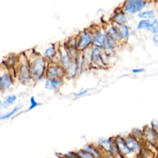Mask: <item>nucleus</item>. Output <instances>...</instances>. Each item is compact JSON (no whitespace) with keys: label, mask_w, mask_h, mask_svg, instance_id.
Masks as SVG:
<instances>
[{"label":"nucleus","mask_w":158,"mask_h":158,"mask_svg":"<svg viewBox=\"0 0 158 158\" xmlns=\"http://www.w3.org/2000/svg\"><path fill=\"white\" fill-rule=\"evenodd\" d=\"M12 84V79L8 73H4L0 77V88L5 90L8 88Z\"/></svg>","instance_id":"9"},{"label":"nucleus","mask_w":158,"mask_h":158,"mask_svg":"<svg viewBox=\"0 0 158 158\" xmlns=\"http://www.w3.org/2000/svg\"><path fill=\"white\" fill-rule=\"evenodd\" d=\"M16 98L17 97L15 95L8 97L7 98H6L4 103H6V104H11L15 102V101L16 100Z\"/></svg>","instance_id":"25"},{"label":"nucleus","mask_w":158,"mask_h":158,"mask_svg":"<svg viewBox=\"0 0 158 158\" xmlns=\"http://www.w3.org/2000/svg\"><path fill=\"white\" fill-rule=\"evenodd\" d=\"M109 33L112 35V36H117V32H116V30L115 29H114L113 27H111L109 30Z\"/></svg>","instance_id":"26"},{"label":"nucleus","mask_w":158,"mask_h":158,"mask_svg":"<svg viewBox=\"0 0 158 158\" xmlns=\"http://www.w3.org/2000/svg\"><path fill=\"white\" fill-rule=\"evenodd\" d=\"M77 158H96L94 157L90 153H88L87 151H85L84 149H82L76 152Z\"/></svg>","instance_id":"17"},{"label":"nucleus","mask_w":158,"mask_h":158,"mask_svg":"<svg viewBox=\"0 0 158 158\" xmlns=\"http://www.w3.org/2000/svg\"><path fill=\"white\" fill-rule=\"evenodd\" d=\"M54 54H55V50L53 47L48 48L45 51V56L48 58H52L53 56H54Z\"/></svg>","instance_id":"22"},{"label":"nucleus","mask_w":158,"mask_h":158,"mask_svg":"<svg viewBox=\"0 0 158 158\" xmlns=\"http://www.w3.org/2000/svg\"><path fill=\"white\" fill-rule=\"evenodd\" d=\"M1 102H0V106H1Z\"/></svg>","instance_id":"31"},{"label":"nucleus","mask_w":158,"mask_h":158,"mask_svg":"<svg viewBox=\"0 0 158 158\" xmlns=\"http://www.w3.org/2000/svg\"><path fill=\"white\" fill-rule=\"evenodd\" d=\"M113 140L119 153L124 158H140V157L133 153L125 143V139L122 137L117 136L114 138Z\"/></svg>","instance_id":"2"},{"label":"nucleus","mask_w":158,"mask_h":158,"mask_svg":"<svg viewBox=\"0 0 158 158\" xmlns=\"http://www.w3.org/2000/svg\"><path fill=\"white\" fill-rule=\"evenodd\" d=\"M62 62L64 65L67 67V69H68L69 72H70L71 74H73L75 73V67L73 63L72 62V61H71L70 58H69V57L68 56V55H65L62 57Z\"/></svg>","instance_id":"11"},{"label":"nucleus","mask_w":158,"mask_h":158,"mask_svg":"<svg viewBox=\"0 0 158 158\" xmlns=\"http://www.w3.org/2000/svg\"><path fill=\"white\" fill-rule=\"evenodd\" d=\"M146 5V2L142 0H130L127 3L125 11L134 14L141 11Z\"/></svg>","instance_id":"5"},{"label":"nucleus","mask_w":158,"mask_h":158,"mask_svg":"<svg viewBox=\"0 0 158 158\" xmlns=\"http://www.w3.org/2000/svg\"><path fill=\"white\" fill-rule=\"evenodd\" d=\"M30 75L34 79H39L45 69V61L40 56H35L29 65Z\"/></svg>","instance_id":"1"},{"label":"nucleus","mask_w":158,"mask_h":158,"mask_svg":"<svg viewBox=\"0 0 158 158\" xmlns=\"http://www.w3.org/2000/svg\"><path fill=\"white\" fill-rule=\"evenodd\" d=\"M92 58L93 61L95 62L96 63L99 64V62H102V59L101 58V51L98 48H96L93 50L92 53Z\"/></svg>","instance_id":"16"},{"label":"nucleus","mask_w":158,"mask_h":158,"mask_svg":"<svg viewBox=\"0 0 158 158\" xmlns=\"http://www.w3.org/2000/svg\"><path fill=\"white\" fill-rule=\"evenodd\" d=\"M118 31L119 36L122 38L127 37L129 35V29L125 25L120 24L118 27Z\"/></svg>","instance_id":"15"},{"label":"nucleus","mask_w":158,"mask_h":158,"mask_svg":"<svg viewBox=\"0 0 158 158\" xmlns=\"http://www.w3.org/2000/svg\"><path fill=\"white\" fill-rule=\"evenodd\" d=\"M148 30L151 31L154 34L157 33L158 32V21L155 20L152 24H151V26Z\"/></svg>","instance_id":"21"},{"label":"nucleus","mask_w":158,"mask_h":158,"mask_svg":"<svg viewBox=\"0 0 158 158\" xmlns=\"http://www.w3.org/2000/svg\"><path fill=\"white\" fill-rule=\"evenodd\" d=\"M116 21L121 23V24H124L125 22H126L127 21V19L125 17V16L123 14H118L116 16Z\"/></svg>","instance_id":"24"},{"label":"nucleus","mask_w":158,"mask_h":158,"mask_svg":"<svg viewBox=\"0 0 158 158\" xmlns=\"http://www.w3.org/2000/svg\"><path fill=\"white\" fill-rule=\"evenodd\" d=\"M57 158H66V157H64V155H63V156H58V157H57Z\"/></svg>","instance_id":"30"},{"label":"nucleus","mask_w":158,"mask_h":158,"mask_svg":"<svg viewBox=\"0 0 158 158\" xmlns=\"http://www.w3.org/2000/svg\"><path fill=\"white\" fill-rule=\"evenodd\" d=\"M62 84L61 80H56L54 79H48L46 82L45 88L48 90H56Z\"/></svg>","instance_id":"12"},{"label":"nucleus","mask_w":158,"mask_h":158,"mask_svg":"<svg viewBox=\"0 0 158 158\" xmlns=\"http://www.w3.org/2000/svg\"><path fill=\"white\" fill-rule=\"evenodd\" d=\"M151 26V23L148 20H143L139 22L138 24L137 28L138 29H148Z\"/></svg>","instance_id":"20"},{"label":"nucleus","mask_w":158,"mask_h":158,"mask_svg":"<svg viewBox=\"0 0 158 158\" xmlns=\"http://www.w3.org/2000/svg\"><path fill=\"white\" fill-rule=\"evenodd\" d=\"M124 139L127 147L132 152L138 156H140L143 149V147H142V144L140 142L132 135L128 136L127 138Z\"/></svg>","instance_id":"3"},{"label":"nucleus","mask_w":158,"mask_h":158,"mask_svg":"<svg viewBox=\"0 0 158 158\" xmlns=\"http://www.w3.org/2000/svg\"><path fill=\"white\" fill-rule=\"evenodd\" d=\"M40 104H39V103H37L35 99V98L34 97H31V98H30V106L29 107L28 109L26 111H31V109H33L34 108H35V107H36L37 106L40 105Z\"/></svg>","instance_id":"23"},{"label":"nucleus","mask_w":158,"mask_h":158,"mask_svg":"<svg viewBox=\"0 0 158 158\" xmlns=\"http://www.w3.org/2000/svg\"><path fill=\"white\" fill-rule=\"evenodd\" d=\"M87 92H88L87 90H84V91H82V92H80V93L76 94V96H77V97H80V96H82V95H84V94H85Z\"/></svg>","instance_id":"28"},{"label":"nucleus","mask_w":158,"mask_h":158,"mask_svg":"<svg viewBox=\"0 0 158 158\" xmlns=\"http://www.w3.org/2000/svg\"><path fill=\"white\" fill-rule=\"evenodd\" d=\"M109 39L104 34L98 35L94 39V44L98 46H105Z\"/></svg>","instance_id":"13"},{"label":"nucleus","mask_w":158,"mask_h":158,"mask_svg":"<svg viewBox=\"0 0 158 158\" xmlns=\"http://www.w3.org/2000/svg\"><path fill=\"white\" fill-rule=\"evenodd\" d=\"M153 40L154 43H158V34H156L153 37Z\"/></svg>","instance_id":"29"},{"label":"nucleus","mask_w":158,"mask_h":158,"mask_svg":"<svg viewBox=\"0 0 158 158\" xmlns=\"http://www.w3.org/2000/svg\"><path fill=\"white\" fill-rule=\"evenodd\" d=\"M47 76L50 79L59 78L63 74L62 69L58 66H50L48 67L46 72Z\"/></svg>","instance_id":"6"},{"label":"nucleus","mask_w":158,"mask_h":158,"mask_svg":"<svg viewBox=\"0 0 158 158\" xmlns=\"http://www.w3.org/2000/svg\"><path fill=\"white\" fill-rule=\"evenodd\" d=\"M74 158H77V157H74Z\"/></svg>","instance_id":"32"},{"label":"nucleus","mask_w":158,"mask_h":158,"mask_svg":"<svg viewBox=\"0 0 158 158\" xmlns=\"http://www.w3.org/2000/svg\"><path fill=\"white\" fill-rule=\"evenodd\" d=\"M22 106H16V107H14V109L12 110L11 112H9L8 114H6L3 116H1L0 117V119L1 120H3V119H8L11 117H12V116H13L14 114H15L19 110L21 109V107Z\"/></svg>","instance_id":"19"},{"label":"nucleus","mask_w":158,"mask_h":158,"mask_svg":"<svg viewBox=\"0 0 158 158\" xmlns=\"http://www.w3.org/2000/svg\"><path fill=\"white\" fill-rule=\"evenodd\" d=\"M138 16L144 19H152L154 17V12L153 11H144L139 14Z\"/></svg>","instance_id":"18"},{"label":"nucleus","mask_w":158,"mask_h":158,"mask_svg":"<svg viewBox=\"0 0 158 158\" xmlns=\"http://www.w3.org/2000/svg\"><path fill=\"white\" fill-rule=\"evenodd\" d=\"M144 71V70L143 69H134V70H133V72L136 73V74L141 73V72H143Z\"/></svg>","instance_id":"27"},{"label":"nucleus","mask_w":158,"mask_h":158,"mask_svg":"<svg viewBox=\"0 0 158 158\" xmlns=\"http://www.w3.org/2000/svg\"><path fill=\"white\" fill-rule=\"evenodd\" d=\"M83 149L90 153L96 158H103L102 151L99 148H97L92 144H85L83 148Z\"/></svg>","instance_id":"8"},{"label":"nucleus","mask_w":158,"mask_h":158,"mask_svg":"<svg viewBox=\"0 0 158 158\" xmlns=\"http://www.w3.org/2000/svg\"><path fill=\"white\" fill-rule=\"evenodd\" d=\"M92 41L91 36L88 33H85L81 36L78 43V47L80 49H83L87 47Z\"/></svg>","instance_id":"10"},{"label":"nucleus","mask_w":158,"mask_h":158,"mask_svg":"<svg viewBox=\"0 0 158 158\" xmlns=\"http://www.w3.org/2000/svg\"><path fill=\"white\" fill-rule=\"evenodd\" d=\"M144 135L147 142L154 146H157L158 143V134L152 129H148L144 132Z\"/></svg>","instance_id":"7"},{"label":"nucleus","mask_w":158,"mask_h":158,"mask_svg":"<svg viewBox=\"0 0 158 158\" xmlns=\"http://www.w3.org/2000/svg\"><path fill=\"white\" fill-rule=\"evenodd\" d=\"M154 154H155L148 148H143L139 157L140 158H154Z\"/></svg>","instance_id":"14"},{"label":"nucleus","mask_w":158,"mask_h":158,"mask_svg":"<svg viewBox=\"0 0 158 158\" xmlns=\"http://www.w3.org/2000/svg\"><path fill=\"white\" fill-rule=\"evenodd\" d=\"M17 74L19 79L21 81L26 82L29 79L30 77V67L28 62L26 59L21 61L19 67L18 69Z\"/></svg>","instance_id":"4"}]
</instances>
